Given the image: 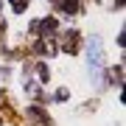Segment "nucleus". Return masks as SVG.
Returning <instances> with one entry per match:
<instances>
[{
    "instance_id": "1",
    "label": "nucleus",
    "mask_w": 126,
    "mask_h": 126,
    "mask_svg": "<svg viewBox=\"0 0 126 126\" xmlns=\"http://www.w3.org/2000/svg\"><path fill=\"white\" fill-rule=\"evenodd\" d=\"M87 64H90V70H95V73H98L101 64H104V53H101V39L98 36L90 39V59H87Z\"/></svg>"
},
{
    "instance_id": "2",
    "label": "nucleus",
    "mask_w": 126,
    "mask_h": 126,
    "mask_svg": "<svg viewBox=\"0 0 126 126\" xmlns=\"http://www.w3.org/2000/svg\"><path fill=\"white\" fill-rule=\"evenodd\" d=\"M59 9L67 11V14H73V11L79 9V0H62V3H59Z\"/></svg>"
},
{
    "instance_id": "3",
    "label": "nucleus",
    "mask_w": 126,
    "mask_h": 126,
    "mask_svg": "<svg viewBox=\"0 0 126 126\" xmlns=\"http://www.w3.org/2000/svg\"><path fill=\"white\" fill-rule=\"evenodd\" d=\"M11 6H14V11H17V14H23L25 6H28V0H11Z\"/></svg>"
},
{
    "instance_id": "4",
    "label": "nucleus",
    "mask_w": 126,
    "mask_h": 126,
    "mask_svg": "<svg viewBox=\"0 0 126 126\" xmlns=\"http://www.w3.org/2000/svg\"><path fill=\"white\" fill-rule=\"evenodd\" d=\"M64 48H67V50H76V34H67V39H64Z\"/></svg>"
},
{
    "instance_id": "5",
    "label": "nucleus",
    "mask_w": 126,
    "mask_h": 126,
    "mask_svg": "<svg viewBox=\"0 0 126 126\" xmlns=\"http://www.w3.org/2000/svg\"><path fill=\"white\" fill-rule=\"evenodd\" d=\"M0 31H3V20H0Z\"/></svg>"
}]
</instances>
